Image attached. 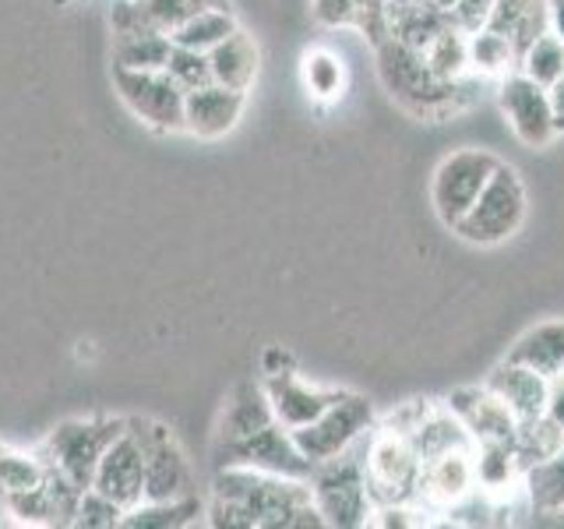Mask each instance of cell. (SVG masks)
I'll return each instance as SVG.
<instances>
[{
	"mask_svg": "<svg viewBox=\"0 0 564 529\" xmlns=\"http://www.w3.org/2000/svg\"><path fill=\"white\" fill-rule=\"evenodd\" d=\"M240 25L234 18V8H205L198 14H191L184 25H176L170 32L173 46H187V50H198L208 53L212 46H219L226 35H234Z\"/></svg>",
	"mask_w": 564,
	"mask_h": 529,
	"instance_id": "29",
	"label": "cell"
},
{
	"mask_svg": "<svg viewBox=\"0 0 564 529\" xmlns=\"http://www.w3.org/2000/svg\"><path fill=\"white\" fill-rule=\"evenodd\" d=\"M434 4H441V8H452V4H455V0H434Z\"/></svg>",
	"mask_w": 564,
	"mask_h": 529,
	"instance_id": "41",
	"label": "cell"
},
{
	"mask_svg": "<svg viewBox=\"0 0 564 529\" xmlns=\"http://www.w3.org/2000/svg\"><path fill=\"white\" fill-rule=\"evenodd\" d=\"M375 57H378V75H381V85L388 88V96L413 117L441 120L448 114L466 110L476 99V93H480V78L476 75H466L458 82L437 78L427 67V61H423V53L399 43L395 35H384L381 43H375Z\"/></svg>",
	"mask_w": 564,
	"mask_h": 529,
	"instance_id": "2",
	"label": "cell"
},
{
	"mask_svg": "<svg viewBox=\"0 0 564 529\" xmlns=\"http://www.w3.org/2000/svg\"><path fill=\"white\" fill-rule=\"evenodd\" d=\"M452 25L448 8L434 4V0H420V4H392L388 0V35L413 50H427L441 32Z\"/></svg>",
	"mask_w": 564,
	"mask_h": 529,
	"instance_id": "20",
	"label": "cell"
},
{
	"mask_svg": "<svg viewBox=\"0 0 564 529\" xmlns=\"http://www.w3.org/2000/svg\"><path fill=\"white\" fill-rule=\"evenodd\" d=\"M498 106L511 134L529 149H543L564 134V114H557L551 88L525 78L522 71H511L498 82Z\"/></svg>",
	"mask_w": 564,
	"mask_h": 529,
	"instance_id": "11",
	"label": "cell"
},
{
	"mask_svg": "<svg viewBox=\"0 0 564 529\" xmlns=\"http://www.w3.org/2000/svg\"><path fill=\"white\" fill-rule=\"evenodd\" d=\"M304 85L314 99H339L346 85V67L332 50H311L304 53Z\"/></svg>",
	"mask_w": 564,
	"mask_h": 529,
	"instance_id": "33",
	"label": "cell"
},
{
	"mask_svg": "<svg viewBox=\"0 0 564 529\" xmlns=\"http://www.w3.org/2000/svg\"><path fill=\"white\" fill-rule=\"evenodd\" d=\"M420 466L423 458L410 445V438L395 428L375 423V431L364 441V469H367V490L375 508L384 505H416L420 487Z\"/></svg>",
	"mask_w": 564,
	"mask_h": 529,
	"instance_id": "5",
	"label": "cell"
},
{
	"mask_svg": "<svg viewBox=\"0 0 564 529\" xmlns=\"http://www.w3.org/2000/svg\"><path fill=\"white\" fill-rule=\"evenodd\" d=\"M243 110H247V93L208 82L202 88H191L184 96V131L205 141L226 138L240 123Z\"/></svg>",
	"mask_w": 564,
	"mask_h": 529,
	"instance_id": "15",
	"label": "cell"
},
{
	"mask_svg": "<svg viewBox=\"0 0 564 529\" xmlns=\"http://www.w3.org/2000/svg\"><path fill=\"white\" fill-rule=\"evenodd\" d=\"M123 516H128V508L123 505L106 498V494H99L96 487H85L82 501H78L75 526L78 529H123Z\"/></svg>",
	"mask_w": 564,
	"mask_h": 529,
	"instance_id": "34",
	"label": "cell"
},
{
	"mask_svg": "<svg viewBox=\"0 0 564 529\" xmlns=\"http://www.w3.org/2000/svg\"><path fill=\"white\" fill-rule=\"evenodd\" d=\"M501 159L487 149H455L437 163L431 176V205L437 219L448 229L466 216L469 205L480 198V191L498 170Z\"/></svg>",
	"mask_w": 564,
	"mask_h": 529,
	"instance_id": "10",
	"label": "cell"
},
{
	"mask_svg": "<svg viewBox=\"0 0 564 529\" xmlns=\"http://www.w3.org/2000/svg\"><path fill=\"white\" fill-rule=\"evenodd\" d=\"M448 410L463 420V428L469 431V438L480 445V441H511L516 438L519 420L508 410L505 399H498L487 385H466L455 388V392L445 399Z\"/></svg>",
	"mask_w": 564,
	"mask_h": 529,
	"instance_id": "17",
	"label": "cell"
},
{
	"mask_svg": "<svg viewBox=\"0 0 564 529\" xmlns=\"http://www.w3.org/2000/svg\"><path fill=\"white\" fill-rule=\"evenodd\" d=\"M128 431L138 438L141 455H145V498L141 501H170L194 494V469L184 455L181 441L173 438L166 423L149 417H128Z\"/></svg>",
	"mask_w": 564,
	"mask_h": 529,
	"instance_id": "7",
	"label": "cell"
},
{
	"mask_svg": "<svg viewBox=\"0 0 564 529\" xmlns=\"http://www.w3.org/2000/svg\"><path fill=\"white\" fill-rule=\"evenodd\" d=\"M484 385L494 396L505 399V406L516 420H533L540 413H546V396H551V378H543L540 370L516 364V360H501L498 367L484 378Z\"/></svg>",
	"mask_w": 564,
	"mask_h": 529,
	"instance_id": "18",
	"label": "cell"
},
{
	"mask_svg": "<svg viewBox=\"0 0 564 529\" xmlns=\"http://www.w3.org/2000/svg\"><path fill=\"white\" fill-rule=\"evenodd\" d=\"M307 484H311V498L317 511H322L325 526L357 529V526H367L370 516H375V501H370V490H367L364 452H357V445L328 458V463H317Z\"/></svg>",
	"mask_w": 564,
	"mask_h": 529,
	"instance_id": "4",
	"label": "cell"
},
{
	"mask_svg": "<svg viewBox=\"0 0 564 529\" xmlns=\"http://www.w3.org/2000/svg\"><path fill=\"white\" fill-rule=\"evenodd\" d=\"M113 88L131 117L159 134L184 131V88L166 71H128L113 67Z\"/></svg>",
	"mask_w": 564,
	"mask_h": 529,
	"instance_id": "12",
	"label": "cell"
},
{
	"mask_svg": "<svg viewBox=\"0 0 564 529\" xmlns=\"http://www.w3.org/2000/svg\"><path fill=\"white\" fill-rule=\"evenodd\" d=\"M529 212V194L516 166L498 163L480 198L469 205V212L452 226V234L476 247H498L511 240L522 229Z\"/></svg>",
	"mask_w": 564,
	"mask_h": 529,
	"instance_id": "3",
	"label": "cell"
},
{
	"mask_svg": "<svg viewBox=\"0 0 564 529\" xmlns=\"http://www.w3.org/2000/svg\"><path fill=\"white\" fill-rule=\"evenodd\" d=\"M375 406L370 399L357 396V392H346L339 402H332L328 410L311 420L307 428H296L293 431V441L296 449L304 452L311 463H328V458L349 452L352 445H360V441L375 431Z\"/></svg>",
	"mask_w": 564,
	"mask_h": 529,
	"instance_id": "9",
	"label": "cell"
},
{
	"mask_svg": "<svg viewBox=\"0 0 564 529\" xmlns=\"http://www.w3.org/2000/svg\"><path fill=\"white\" fill-rule=\"evenodd\" d=\"M173 40L163 29H134L113 35V67L128 71H163L170 61Z\"/></svg>",
	"mask_w": 564,
	"mask_h": 529,
	"instance_id": "26",
	"label": "cell"
},
{
	"mask_svg": "<svg viewBox=\"0 0 564 529\" xmlns=\"http://www.w3.org/2000/svg\"><path fill=\"white\" fill-rule=\"evenodd\" d=\"M511 449H516L522 473H529V469H536L543 463H551L554 455H561L564 431L546 413H540L533 420H519L516 438H511Z\"/></svg>",
	"mask_w": 564,
	"mask_h": 529,
	"instance_id": "27",
	"label": "cell"
},
{
	"mask_svg": "<svg viewBox=\"0 0 564 529\" xmlns=\"http://www.w3.org/2000/svg\"><path fill=\"white\" fill-rule=\"evenodd\" d=\"M166 75L191 93V88H202L212 82V67H208V53L198 50H187V46H173L170 50V61H166Z\"/></svg>",
	"mask_w": 564,
	"mask_h": 529,
	"instance_id": "36",
	"label": "cell"
},
{
	"mask_svg": "<svg viewBox=\"0 0 564 529\" xmlns=\"http://www.w3.org/2000/svg\"><path fill=\"white\" fill-rule=\"evenodd\" d=\"M272 402L264 396V385L261 381H243L234 396H229L226 410L219 417V431L216 441H237L243 434H254L264 423H272Z\"/></svg>",
	"mask_w": 564,
	"mask_h": 529,
	"instance_id": "24",
	"label": "cell"
},
{
	"mask_svg": "<svg viewBox=\"0 0 564 529\" xmlns=\"http://www.w3.org/2000/svg\"><path fill=\"white\" fill-rule=\"evenodd\" d=\"M511 71H519V50L508 35L494 29H480L469 35V75L480 82H501Z\"/></svg>",
	"mask_w": 564,
	"mask_h": 529,
	"instance_id": "28",
	"label": "cell"
},
{
	"mask_svg": "<svg viewBox=\"0 0 564 529\" xmlns=\"http://www.w3.org/2000/svg\"><path fill=\"white\" fill-rule=\"evenodd\" d=\"M264 396L272 402V413L286 431L307 428L311 420H317L332 402H339L346 396V388H325L311 385L296 375V370H279V375H264Z\"/></svg>",
	"mask_w": 564,
	"mask_h": 529,
	"instance_id": "14",
	"label": "cell"
},
{
	"mask_svg": "<svg viewBox=\"0 0 564 529\" xmlns=\"http://www.w3.org/2000/svg\"><path fill=\"white\" fill-rule=\"evenodd\" d=\"M93 487L123 508H134L141 498H145V455H141L138 438L128 428H123V434L99 458Z\"/></svg>",
	"mask_w": 564,
	"mask_h": 529,
	"instance_id": "16",
	"label": "cell"
},
{
	"mask_svg": "<svg viewBox=\"0 0 564 529\" xmlns=\"http://www.w3.org/2000/svg\"><path fill=\"white\" fill-rule=\"evenodd\" d=\"M423 61H427V67L437 78H448V82L466 78L469 75V35L452 22L427 50H423Z\"/></svg>",
	"mask_w": 564,
	"mask_h": 529,
	"instance_id": "32",
	"label": "cell"
},
{
	"mask_svg": "<svg viewBox=\"0 0 564 529\" xmlns=\"http://www.w3.org/2000/svg\"><path fill=\"white\" fill-rule=\"evenodd\" d=\"M487 29L508 35L522 53L536 35L551 29V0H494Z\"/></svg>",
	"mask_w": 564,
	"mask_h": 529,
	"instance_id": "23",
	"label": "cell"
},
{
	"mask_svg": "<svg viewBox=\"0 0 564 529\" xmlns=\"http://www.w3.org/2000/svg\"><path fill=\"white\" fill-rule=\"evenodd\" d=\"M46 476V458L40 452H18L0 445V526H8L4 508L11 494H22L35 484H43Z\"/></svg>",
	"mask_w": 564,
	"mask_h": 529,
	"instance_id": "30",
	"label": "cell"
},
{
	"mask_svg": "<svg viewBox=\"0 0 564 529\" xmlns=\"http://www.w3.org/2000/svg\"><path fill=\"white\" fill-rule=\"evenodd\" d=\"M508 360L533 367L543 378L564 375V317L540 322L529 332H522L516 339V346L508 349Z\"/></svg>",
	"mask_w": 564,
	"mask_h": 529,
	"instance_id": "21",
	"label": "cell"
},
{
	"mask_svg": "<svg viewBox=\"0 0 564 529\" xmlns=\"http://www.w3.org/2000/svg\"><path fill=\"white\" fill-rule=\"evenodd\" d=\"M205 522L216 529H322L325 519L300 476L223 466L212 476Z\"/></svg>",
	"mask_w": 564,
	"mask_h": 529,
	"instance_id": "1",
	"label": "cell"
},
{
	"mask_svg": "<svg viewBox=\"0 0 564 529\" xmlns=\"http://www.w3.org/2000/svg\"><path fill=\"white\" fill-rule=\"evenodd\" d=\"M551 99H554V106H557V114H564V75L551 85Z\"/></svg>",
	"mask_w": 564,
	"mask_h": 529,
	"instance_id": "40",
	"label": "cell"
},
{
	"mask_svg": "<svg viewBox=\"0 0 564 529\" xmlns=\"http://www.w3.org/2000/svg\"><path fill=\"white\" fill-rule=\"evenodd\" d=\"M208 501L198 490L184 494V498H170V501H138L128 508L123 516V529H184L194 522H205Z\"/></svg>",
	"mask_w": 564,
	"mask_h": 529,
	"instance_id": "25",
	"label": "cell"
},
{
	"mask_svg": "<svg viewBox=\"0 0 564 529\" xmlns=\"http://www.w3.org/2000/svg\"><path fill=\"white\" fill-rule=\"evenodd\" d=\"M208 67H212V82L237 88V93H251V85L258 82V71H261V50L251 35L237 29L234 35H226L219 46L208 50Z\"/></svg>",
	"mask_w": 564,
	"mask_h": 529,
	"instance_id": "19",
	"label": "cell"
},
{
	"mask_svg": "<svg viewBox=\"0 0 564 529\" xmlns=\"http://www.w3.org/2000/svg\"><path fill=\"white\" fill-rule=\"evenodd\" d=\"M145 8L149 22L163 32H173L176 25H184L191 14H198L205 8H229V0H138Z\"/></svg>",
	"mask_w": 564,
	"mask_h": 529,
	"instance_id": "35",
	"label": "cell"
},
{
	"mask_svg": "<svg viewBox=\"0 0 564 529\" xmlns=\"http://www.w3.org/2000/svg\"><path fill=\"white\" fill-rule=\"evenodd\" d=\"M212 458H216V469L247 466L261 473L300 476V481H311V473H314V463L296 449L293 431L282 428L279 420L264 423L254 434H243L237 441H216V445H212Z\"/></svg>",
	"mask_w": 564,
	"mask_h": 529,
	"instance_id": "8",
	"label": "cell"
},
{
	"mask_svg": "<svg viewBox=\"0 0 564 529\" xmlns=\"http://www.w3.org/2000/svg\"><path fill=\"white\" fill-rule=\"evenodd\" d=\"M551 32L564 40V0H551Z\"/></svg>",
	"mask_w": 564,
	"mask_h": 529,
	"instance_id": "39",
	"label": "cell"
},
{
	"mask_svg": "<svg viewBox=\"0 0 564 529\" xmlns=\"http://www.w3.org/2000/svg\"><path fill=\"white\" fill-rule=\"evenodd\" d=\"M490 11H494V0H455V4L448 8L452 22H455L458 29H463L466 35L487 29Z\"/></svg>",
	"mask_w": 564,
	"mask_h": 529,
	"instance_id": "37",
	"label": "cell"
},
{
	"mask_svg": "<svg viewBox=\"0 0 564 529\" xmlns=\"http://www.w3.org/2000/svg\"><path fill=\"white\" fill-rule=\"evenodd\" d=\"M314 18L332 29H360L370 46L388 35V0H314Z\"/></svg>",
	"mask_w": 564,
	"mask_h": 529,
	"instance_id": "22",
	"label": "cell"
},
{
	"mask_svg": "<svg viewBox=\"0 0 564 529\" xmlns=\"http://www.w3.org/2000/svg\"><path fill=\"white\" fill-rule=\"evenodd\" d=\"M392 4H420V0H392Z\"/></svg>",
	"mask_w": 564,
	"mask_h": 529,
	"instance_id": "42",
	"label": "cell"
},
{
	"mask_svg": "<svg viewBox=\"0 0 564 529\" xmlns=\"http://www.w3.org/2000/svg\"><path fill=\"white\" fill-rule=\"evenodd\" d=\"M519 71L525 78H533L536 85L551 88L564 75V40L561 35L551 29L536 35V40L519 53Z\"/></svg>",
	"mask_w": 564,
	"mask_h": 529,
	"instance_id": "31",
	"label": "cell"
},
{
	"mask_svg": "<svg viewBox=\"0 0 564 529\" xmlns=\"http://www.w3.org/2000/svg\"><path fill=\"white\" fill-rule=\"evenodd\" d=\"M546 417L564 431V375L551 378V396H546Z\"/></svg>",
	"mask_w": 564,
	"mask_h": 529,
	"instance_id": "38",
	"label": "cell"
},
{
	"mask_svg": "<svg viewBox=\"0 0 564 529\" xmlns=\"http://www.w3.org/2000/svg\"><path fill=\"white\" fill-rule=\"evenodd\" d=\"M476 490H480V484H476L473 449L434 455V458H427V463L420 466L416 505L427 508L431 516H448L455 505H463Z\"/></svg>",
	"mask_w": 564,
	"mask_h": 529,
	"instance_id": "13",
	"label": "cell"
},
{
	"mask_svg": "<svg viewBox=\"0 0 564 529\" xmlns=\"http://www.w3.org/2000/svg\"><path fill=\"white\" fill-rule=\"evenodd\" d=\"M128 417H78L64 420L43 441V458H50L61 473H67L78 487H93L99 458L123 434Z\"/></svg>",
	"mask_w": 564,
	"mask_h": 529,
	"instance_id": "6",
	"label": "cell"
}]
</instances>
